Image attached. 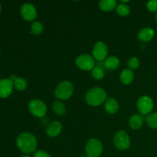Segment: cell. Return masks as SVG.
Returning a JSON list of instances; mask_svg holds the SVG:
<instances>
[{
    "instance_id": "1",
    "label": "cell",
    "mask_w": 157,
    "mask_h": 157,
    "mask_svg": "<svg viewBox=\"0 0 157 157\" xmlns=\"http://www.w3.org/2000/svg\"><path fill=\"white\" fill-rule=\"evenodd\" d=\"M16 144L20 151L29 155L35 152L38 146V141L33 134L24 132L17 136Z\"/></svg>"
},
{
    "instance_id": "2",
    "label": "cell",
    "mask_w": 157,
    "mask_h": 157,
    "mask_svg": "<svg viewBox=\"0 0 157 157\" xmlns=\"http://www.w3.org/2000/svg\"><path fill=\"white\" fill-rule=\"evenodd\" d=\"M107 99V93L101 87H93L87 92L85 101L88 105L92 107L100 106Z\"/></svg>"
},
{
    "instance_id": "3",
    "label": "cell",
    "mask_w": 157,
    "mask_h": 157,
    "mask_svg": "<svg viewBox=\"0 0 157 157\" xmlns=\"http://www.w3.org/2000/svg\"><path fill=\"white\" fill-rule=\"evenodd\" d=\"M74 93V86L70 81H64L60 83L55 90V95L58 100H67Z\"/></svg>"
},
{
    "instance_id": "4",
    "label": "cell",
    "mask_w": 157,
    "mask_h": 157,
    "mask_svg": "<svg viewBox=\"0 0 157 157\" xmlns=\"http://www.w3.org/2000/svg\"><path fill=\"white\" fill-rule=\"evenodd\" d=\"M86 156L87 157H99L102 154V143L98 139H90L85 146Z\"/></svg>"
},
{
    "instance_id": "5",
    "label": "cell",
    "mask_w": 157,
    "mask_h": 157,
    "mask_svg": "<svg viewBox=\"0 0 157 157\" xmlns=\"http://www.w3.org/2000/svg\"><path fill=\"white\" fill-rule=\"evenodd\" d=\"M29 110L33 116L36 117H43L47 112V107L42 101L33 99L29 103Z\"/></svg>"
},
{
    "instance_id": "6",
    "label": "cell",
    "mask_w": 157,
    "mask_h": 157,
    "mask_svg": "<svg viewBox=\"0 0 157 157\" xmlns=\"http://www.w3.org/2000/svg\"><path fill=\"white\" fill-rule=\"evenodd\" d=\"M113 144L115 147L120 150H125L130 148V139L129 135L124 130L117 132L113 137Z\"/></svg>"
},
{
    "instance_id": "7",
    "label": "cell",
    "mask_w": 157,
    "mask_h": 157,
    "mask_svg": "<svg viewBox=\"0 0 157 157\" xmlns=\"http://www.w3.org/2000/svg\"><path fill=\"white\" fill-rule=\"evenodd\" d=\"M153 107H154V104H153V99L149 96L140 97L136 103L137 110L143 115L150 114L153 110Z\"/></svg>"
},
{
    "instance_id": "8",
    "label": "cell",
    "mask_w": 157,
    "mask_h": 157,
    "mask_svg": "<svg viewBox=\"0 0 157 157\" xmlns=\"http://www.w3.org/2000/svg\"><path fill=\"white\" fill-rule=\"evenodd\" d=\"M75 62L80 69L84 71H92L95 67L94 58L88 54H83V55H79L76 58Z\"/></svg>"
},
{
    "instance_id": "9",
    "label": "cell",
    "mask_w": 157,
    "mask_h": 157,
    "mask_svg": "<svg viewBox=\"0 0 157 157\" xmlns=\"http://www.w3.org/2000/svg\"><path fill=\"white\" fill-rule=\"evenodd\" d=\"M108 54V47L104 41H98L94 45L92 55L98 61H103L105 59Z\"/></svg>"
},
{
    "instance_id": "10",
    "label": "cell",
    "mask_w": 157,
    "mask_h": 157,
    "mask_svg": "<svg viewBox=\"0 0 157 157\" xmlns=\"http://www.w3.org/2000/svg\"><path fill=\"white\" fill-rule=\"evenodd\" d=\"M20 13L23 19L27 21H32L37 17V11L35 6L31 3H25L21 6Z\"/></svg>"
},
{
    "instance_id": "11",
    "label": "cell",
    "mask_w": 157,
    "mask_h": 157,
    "mask_svg": "<svg viewBox=\"0 0 157 157\" xmlns=\"http://www.w3.org/2000/svg\"><path fill=\"white\" fill-rule=\"evenodd\" d=\"M13 82L10 78H3L0 80V98H7L13 91Z\"/></svg>"
},
{
    "instance_id": "12",
    "label": "cell",
    "mask_w": 157,
    "mask_h": 157,
    "mask_svg": "<svg viewBox=\"0 0 157 157\" xmlns=\"http://www.w3.org/2000/svg\"><path fill=\"white\" fill-rule=\"evenodd\" d=\"M62 130V125L59 121H52L48 125L46 128L47 135L50 137H56L61 133Z\"/></svg>"
},
{
    "instance_id": "13",
    "label": "cell",
    "mask_w": 157,
    "mask_h": 157,
    "mask_svg": "<svg viewBox=\"0 0 157 157\" xmlns=\"http://www.w3.org/2000/svg\"><path fill=\"white\" fill-rule=\"evenodd\" d=\"M155 35V32L151 28H144L138 32V38L142 42L151 41Z\"/></svg>"
},
{
    "instance_id": "14",
    "label": "cell",
    "mask_w": 157,
    "mask_h": 157,
    "mask_svg": "<svg viewBox=\"0 0 157 157\" xmlns=\"http://www.w3.org/2000/svg\"><path fill=\"white\" fill-rule=\"evenodd\" d=\"M104 109L110 114H113L118 111L119 104L118 101L113 98H109L104 104Z\"/></svg>"
},
{
    "instance_id": "15",
    "label": "cell",
    "mask_w": 157,
    "mask_h": 157,
    "mask_svg": "<svg viewBox=\"0 0 157 157\" xmlns=\"http://www.w3.org/2000/svg\"><path fill=\"white\" fill-rule=\"evenodd\" d=\"M129 125L133 130H139L144 125V118L140 114H133L129 120Z\"/></svg>"
},
{
    "instance_id": "16",
    "label": "cell",
    "mask_w": 157,
    "mask_h": 157,
    "mask_svg": "<svg viewBox=\"0 0 157 157\" xmlns=\"http://www.w3.org/2000/svg\"><path fill=\"white\" fill-rule=\"evenodd\" d=\"M133 78H134V74H133V71L130 68L123 70L120 75V79H121V82L127 85L130 84L133 82Z\"/></svg>"
},
{
    "instance_id": "17",
    "label": "cell",
    "mask_w": 157,
    "mask_h": 157,
    "mask_svg": "<svg viewBox=\"0 0 157 157\" xmlns=\"http://www.w3.org/2000/svg\"><path fill=\"white\" fill-rule=\"evenodd\" d=\"M10 79L12 80V82H13L14 87H15L17 90L23 91V90H25L27 88L28 83L25 78H18V77L15 76V75H12V76L11 77Z\"/></svg>"
},
{
    "instance_id": "18",
    "label": "cell",
    "mask_w": 157,
    "mask_h": 157,
    "mask_svg": "<svg viewBox=\"0 0 157 157\" xmlns=\"http://www.w3.org/2000/svg\"><path fill=\"white\" fill-rule=\"evenodd\" d=\"M99 6L101 10L110 12L117 6V2L116 0H101L99 2Z\"/></svg>"
},
{
    "instance_id": "19",
    "label": "cell",
    "mask_w": 157,
    "mask_h": 157,
    "mask_svg": "<svg viewBox=\"0 0 157 157\" xmlns=\"http://www.w3.org/2000/svg\"><path fill=\"white\" fill-rule=\"evenodd\" d=\"M120 65V60L116 56H110L104 61V66L109 70H115Z\"/></svg>"
},
{
    "instance_id": "20",
    "label": "cell",
    "mask_w": 157,
    "mask_h": 157,
    "mask_svg": "<svg viewBox=\"0 0 157 157\" xmlns=\"http://www.w3.org/2000/svg\"><path fill=\"white\" fill-rule=\"evenodd\" d=\"M52 109H53L54 113L58 116H64L67 111L65 105L58 100L54 101L53 104H52Z\"/></svg>"
},
{
    "instance_id": "21",
    "label": "cell",
    "mask_w": 157,
    "mask_h": 157,
    "mask_svg": "<svg viewBox=\"0 0 157 157\" xmlns=\"http://www.w3.org/2000/svg\"><path fill=\"white\" fill-rule=\"evenodd\" d=\"M147 125L152 129H157V113H150L146 118Z\"/></svg>"
},
{
    "instance_id": "22",
    "label": "cell",
    "mask_w": 157,
    "mask_h": 157,
    "mask_svg": "<svg viewBox=\"0 0 157 157\" xmlns=\"http://www.w3.org/2000/svg\"><path fill=\"white\" fill-rule=\"evenodd\" d=\"M116 11L118 15H121V16H127V15H128L130 14V6H127V4L121 3V4L118 5L117 6Z\"/></svg>"
},
{
    "instance_id": "23",
    "label": "cell",
    "mask_w": 157,
    "mask_h": 157,
    "mask_svg": "<svg viewBox=\"0 0 157 157\" xmlns=\"http://www.w3.org/2000/svg\"><path fill=\"white\" fill-rule=\"evenodd\" d=\"M91 75L94 79L101 80L104 77V71L99 66H95L91 71Z\"/></svg>"
},
{
    "instance_id": "24",
    "label": "cell",
    "mask_w": 157,
    "mask_h": 157,
    "mask_svg": "<svg viewBox=\"0 0 157 157\" xmlns=\"http://www.w3.org/2000/svg\"><path fill=\"white\" fill-rule=\"evenodd\" d=\"M43 25L40 21H35L31 25V32L34 35H39L43 32Z\"/></svg>"
},
{
    "instance_id": "25",
    "label": "cell",
    "mask_w": 157,
    "mask_h": 157,
    "mask_svg": "<svg viewBox=\"0 0 157 157\" xmlns=\"http://www.w3.org/2000/svg\"><path fill=\"white\" fill-rule=\"evenodd\" d=\"M127 65L131 70L137 69L140 66V60L136 57H133V58L129 59L128 62H127Z\"/></svg>"
},
{
    "instance_id": "26",
    "label": "cell",
    "mask_w": 157,
    "mask_h": 157,
    "mask_svg": "<svg viewBox=\"0 0 157 157\" xmlns=\"http://www.w3.org/2000/svg\"><path fill=\"white\" fill-rule=\"evenodd\" d=\"M147 8L150 12H157V0H150L147 3Z\"/></svg>"
},
{
    "instance_id": "27",
    "label": "cell",
    "mask_w": 157,
    "mask_h": 157,
    "mask_svg": "<svg viewBox=\"0 0 157 157\" xmlns=\"http://www.w3.org/2000/svg\"><path fill=\"white\" fill-rule=\"evenodd\" d=\"M34 157H52L48 153L44 150H38L34 153Z\"/></svg>"
},
{
    "instance_id": "28",
    "label": "cell",
    "mask_w": 157,
    "mask_h": 157,
    "mask_svg": "<svg viewBox=\"0 0 157 157\" xmlns=\"http://www.w3.org/2000/svg\"><path fill=\"white\" fill-rule=\"evenodd\" d=\"M21 157H30V156H29V155H24V156H22Z\"/></svg>"
},
{
    "instance_id": "29",
    "label": "cell",
    "mask_w": 157,
    "mask_h": 157,
    "mask_svg": "<svg viewBox=\"0 0 157 157\" xmlns=\"http://www.w3.org/2000/svg\"><path fill=\"white\" fill-rule=\"evenodd\" d=\"M156 22H157V12H156Z\"/></svg>"
},
{
    "instance_id": "30",
    "label": "cell",
    "mask_w": 157,
    "mask_h": 157,
    "mask_svg": "<svg viewBox=\"0 0 157 157\" xmlns=\"http://www.w3.org/2000/svg\"><path fill=\"white\" fill-rule=\"evenodd\" d=\"M2 10V6H1V4H0V12H1Z\"/></svg>"
},
{
    "instance_id": "31",
    "label": "cell",
    "mask_w": 157,
    "mask_h": 157,
    "mask_svg": "<svg viewBox=\"0 0 157 157\" xmlns=\"http://www.w3.org/2000/svg\"><path fill=\"white\" fill-rule=\"evenodd\" d=\"M79 157H87V156H80Z\"/></svg>"
},
{
    "instance_id": "32",
    "label": "cell",
    "mask_w": 157,
    "mask_h": 157,
    "mask_svg": "<svg viewBox=\"0 0 157 157\" xmlns=\"http://www.w3.org/2000/svg\"><path fill=\"white\" fill-rule=\"evenodd\" d=\"M0 55H1V52H0Z\"/></svg>"
}]
</instances>
